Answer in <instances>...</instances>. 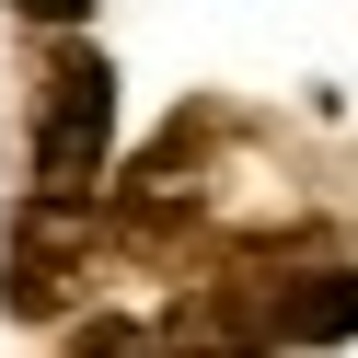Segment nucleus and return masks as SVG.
<instances>
[{
    "label": "nucleus",
    "mask_w": 358,
    "mask_h": 358,
    "mask_svg": "<svg viewBox=\"0 0 358 358\" xmlns=\"http://www.w3.org/2000/svg\"><path fill=\"white\" fill-rule=\"evenodd\" d=\"M104 162H116V70L93 47H58L35 70V139H24V173L47 196H93Z\"/></svg>",
    "instance_id": "obj_1"
},
{
    "label": "nucleus",
    "mask_w": 358,
    "mask_h": 358,
    "mask_svg": "<svg viewBox=\"0 0 358 358\" xmlns=\"http://www.w3.org/2000/svg\"><path fill=\"white\" fill-rule=\"evenodd\" d=\"M93 266V196H47L24 185V220H12V266H0V301L12 324H58V301Z\"/></svg>",
    "instance_id": "obj_2"
},
{
    "label": "nucleus",
    "mask_w": 358,
    "mask_h": 358,
    "mask_svg": "<svg viewBox=\"0 0 358 358\" xmlns=\"http://www.w3.org/2000/svg\"><path fill=\"white\" fill-rule=\"evenodd\" d=\"M220 335H289V347H335V335H358V266H289V278H255V301L220 312Z\"/></svg>",
    "instance_id": "obj_3"
}]
</instances>
